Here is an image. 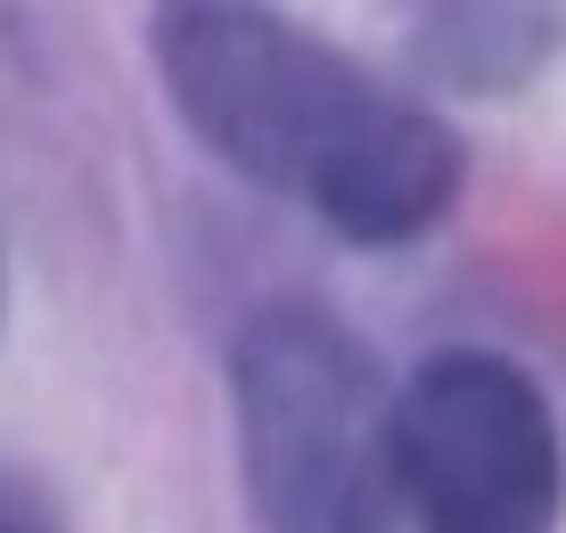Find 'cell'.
I'll list each match as a JSON object with an SVG mask.
<instances>
[{"label": "cell", "instance_id": "6da1fadb", "mask_svg": "<svg viewBox=\"0 0 566 533\" xmlns=\"http://www.w3.org/2000/svg\"><path fill=\"white\" fill-rule=\"evenodd\" d=\"M148 58L189 140L345 247H411L460 206V132L280 0H156Z\"/></svg>", "mask_w": 566, "mask_h": 533}, {"label": "cell", "instance_id": "7a4b0ae2", "mask_svg": "<svg viewBox=\"0 0 566 533\" xmlns=\"http://www.w3.org/2000/svg\"><path fill=\"white\" fill-rule=\"evenodd\" d=\"M230 436L255 533L395 525V386L328 304L280 295L239 321Z\"/></svg>", "mask_w": 566, "mask_h": 533}, {"label": "cell", "instance_id": "3957f363", "mask_svg": "<svg viewBox=\"0 0 566 533\" xmlns=\"http://www.w3.org/2000/svg\"><path fill=\"white\" fill-rule=\"evenodd\" d=\"M395 509L411 533H558L566 443L551 394L501 353H436L395 386Z\"/></svg>", "mask_w": 566, "mask_h": 533}, {"label": "cell", "instance_id": "277c9868", "mask_svg": "<svg viewBox=\"0 0 566 533\" xmlns=\"http://www.w3.org/2000/svg\"><path fill=\"white\" fill-rule=\"evenodd\" d=\"M402 58L452 98H510L566 50V0H395Z\"/></svg>", "mask_w": 566, "mask_h": 533}, {"label": "cell", "instance_id": "5b68a950", "mask_svg": "<svg viewBox=\"0 0 566 533\" xmlns=\"http://www.w3.org/2000/svg\"><path fill=\"white\" fill-rule=\"evenodd\" d=\"M0 533H66V525H57V509H50L25 477H9V468H0Z\"/></svg>", "mask_w": 566, "mask_h": 533}]
</instances>
